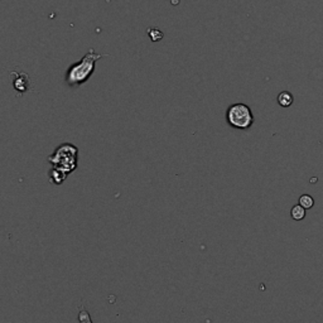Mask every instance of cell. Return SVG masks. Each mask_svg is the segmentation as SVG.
Here are the masks:
<instances>
[{
  "label": "cell",
  "instance_id": "cell-6",
  "mask_svg": "<svg viewBox=\"0 0 323 323\" xmlns=\"http://www.w3.org/2000/svg\"><path fill=\"white\" fill-rule=\"evenodd\" d=\"M67 178V176L63 173L62 171L57 168H52L50 172V181L55 184H61L65 182V179Z\"/></svg>",
  "mask_w": 323,
  "mask_h": 323
},
{
  "label": "cell",
  "instance_id": "cell-7",
  "mask_svg": "<svg viewBox=\"0 0 323 323\" xmlns=\"http://www.w3.org/2000/svg\"><path fill=\"white\" fill-rule=\"evenodd\" d=\"M290 215H292L293 220L300 221L305 217V208L300 205H295L294 207L290 211Z\"/></svg>",
  "mask_w": 323,
  "mask_h": 323
},
{
  "label": "cell",
  "instance_id": "cell-3",
  "mask_svg": "<svg viewBox=\"0 0 323 323\" xmlns=\"http://www.w3.org/2000/svg\"><path fill=\"white\" fill-rule=\"evenodd\" d=\"M226 121L231 128L246 130L254 124V115L246 104H232L226 110Z\"/></svg>",
  "mask_w": 323,
  "mask_h": 323
},
{
  "label": "cell",
  "instance_id": "cell-2",
  "mask_svg": "<svg viewBox=\"0 0 323 323\" xmlns=\"http://www.w3.org/2000/svg\"><path fill=\"white\" fill-rule=\"evenodd\" d=\"M77 155H79V149L74 144L63 143L56 148L55 152L48 157V162L52 164L53 168L60 169L66 176H69L76 169Z\"/></svg>",
  "mask_w": 323,
  "mask_h": 323
},
{
  "label": "cell",
  "instance_id": "cell-10",
  "mask_svg": "<svg viewBox=\"0 0 323 323\" xmlns=\"http://www.w3.org/2000/svg\"><path fill=\"white\" fill-rule=\"evenodd\" d=\"M79 320L80 323H92L91 317H90V313L87 312L84 307H81V309H80Z\"/></svg>",
  "mask_w": 323,
  "mask_h": 323
},
{
  "label": "cell",
  "instance_id": "cell-8",
  "mask_svg": "<svg viewBox=\"0 0 323 323\" xmlns=\"http://www.w3.org/2000/svg\"><path fill=\"white\" fill-rule=\"evenodd\" d=\"M147 33H148V36H149V38L153 41V42H158V41L162 40V38H163V36H164L163 32L159 31L158 28H148Z\"/></svg>",
  "mask_w": 323,
  "mask_h": 323
},
{
  "label": "cell",
  "instance_id": "cell-5",
  "mask_svg": "<svg viewBox=\"0 0 323 323\" xmlns=\"http://www.w3.org/2000/svg\"><path fill=\"white\" fill-rule=\"evenodd\" d=\"M276 100H278V104L281 108H289L293 104V101H294V98H293V95L290 92L283 91L278 95Z\"/></svg>",
  "mask_w": 323,
  "mask_h": 323
},
{
  "label": "cell",
  "instance_id": "cell-9",
  "mask_svg": "<svg viewBox=\"0 0 323 323\" xmlns=\"http://www.w3.org/2000/svg\"><path fill=\"white\" fill-rule=\"evenodd\" d=\"M299 205L303 206L305 210H307V208H312L313 205H314V200H313L309 195H303L302 197L299 198Z\"/></svg>",
  "mask_w": 323,
  "mask_h": 323
},
{
  "label": "cell",
  "instance_id": "cell-4",
  "mask_svg": "<svg viewBox=\"0 0 323 323\" xmlns=\"http://www.w3.org/2000/svg\"><path fill=\"white\" fill-rule=\"evenodd\" d=\"M11 77H13V87L18 95H23L26 92H28L29 90L33 89L32 85V80L29 77L28 74L23 71H12Z\"/></svg>",
  "mask_w": 323,
  "mask_h": 323
},
{
  "label": "cell",
  "instance_id": "cell-1",
  "mask_svg": "<svg viewBox=\"0 0 323 323\" xmlns=\"http://www.w3.org/2000/svg\"><path fill=\"white\" fill-rule=\"evenodd\" d=\"M110 55H100L95 52L94 48H90L86 55L80 61L75 62L74 65L67 69L65 75V81L70 87H77L86 84L90 77L94 75L95 66L99 60L104 57H109Z\"/></svg>",
  "mask_w": 323,
  "mask_h": 323
}]
</instances>
